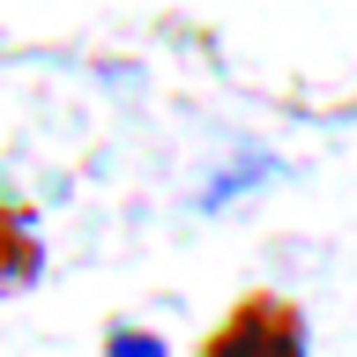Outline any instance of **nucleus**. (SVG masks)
<instances>
[{
  "label": "nucleus",
  "mask_w": 357,
  "mask_h": 357,
  "mask_svg": "<svg viewBox=\"0 0 357 357\" xmlns=\"http://www.w3.org/2000/svg\"><path fill=\"white\" fill-rule=\"evenodd\" d=\"M201 357H305V312L283 305L275 290H253L245 305L223 312V328L208 335Z\"/></svg>",
  "instance_id": "1"
},
{
  "label": "nucleus",
  "mask_w": 357,
  "mask_h": 357,
  "mask_svg": "<svg viewBox=\"0 0 357 357\" xmlns=\"http://www.w3.org/2000/svg\"><path fill=\"white\" fill-rule=\"evenodd\" d=\"M105 357H164V342L142 335V328H112V350H105Z\"/></svg>",
  "instance_id": "2"
}]
</instances>
